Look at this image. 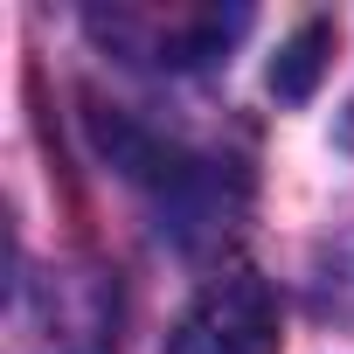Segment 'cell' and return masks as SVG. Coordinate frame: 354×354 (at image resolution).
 Instances as JSON below:
<instances>
[{"label":"cell","mask_w":354,"mask_h":354,"mask_svg":"<svg viewBox=\"0 0 354 354\" xmlns=\"http://www.w3.org/2000/svg\"><path fill=\"white\" fill-rule=\"evenodd\" d=\"M250 28V8H97L91 15V35L111 42L125 63H146V70H195V63H216L236 35Z\"/></svg>","instance_id":"6da1fadb"},{"label":"cell","mask_w":354,"mask_h":354,"mask_svg":"<svg viewBox=\"0 0 354 354\" xmlns=\"http://www.w3.org/2000/svg\"><path fill=\"white\" fill-rule=\"evenodd\" d=\"M326 56H333V28H326V21H306V28L278 49V63H271V91H278L285 104H306L313 84H319V70H326Z\"/></svg>","instance_id":"277c9868"},{"label":"cell","mask_w":354,"mask_h":354,"mask_svg":"<svg viewBox=\"0 0 354 354\" xmlns=\"http://www.w3.org/2000/svg\"><path fill=\"white\" fill-rule=\"evenodd\" d=\"M42 354H111L118 340V285L97 264H63L35 292Z\"/></svg>","instance_id":"3957f363"},{"label":"cell","mask_w":354,"mask_h":354,"mask_svg":"<svg viewBox=\"0 0 354 354\" xmlns=\"http://www.w3.org/2000/svg\"><path fill=\"white\" fill-rule=\"evenodd\" d=\"M278 347H285V313L257 271L209 278L202 299L181 313V326L167 333V354H278Z\"/></svg>","instance_id":"7a4b0ae2"}]
</instances>
